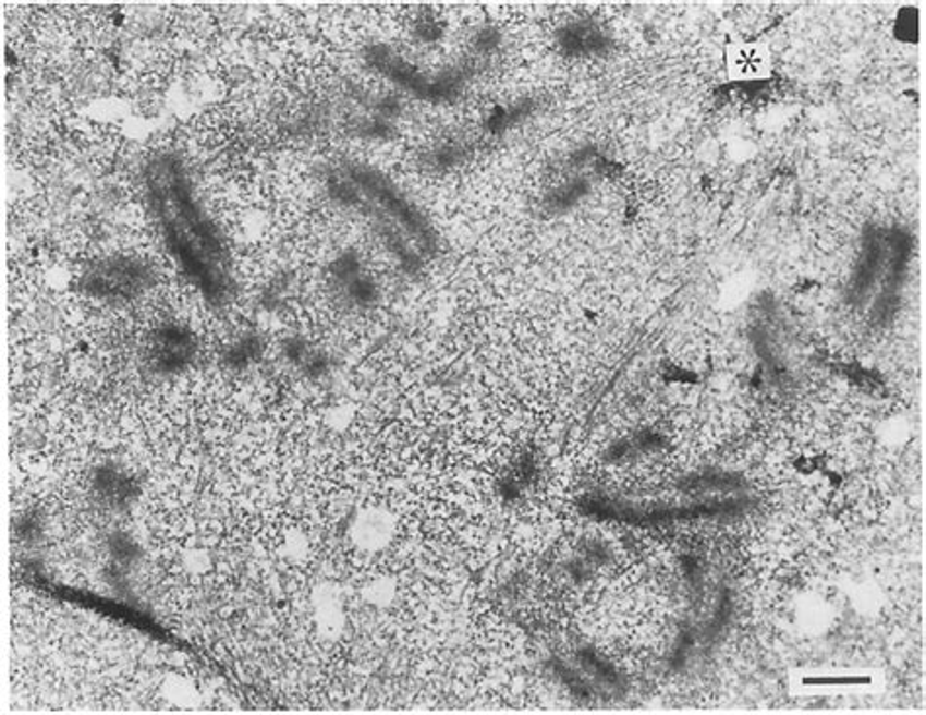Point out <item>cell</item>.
<instances>
[{"label": "cell", "instance_id": "obj_1", "mask_svg": "<svg viewBox=\"0 0 926 715\" xmlns=\"http://www.w3.org/2000/svg\"><path fill=\"white\" fill-rule=\"evenodd\" d=\"M147 196L172 260L208 302H228L233 292L223 239L196 198L188 172L174 155H162L145 172Z\"/></svg>", "mask_w": 926, "mask_h": 715}, {"label": "cell", "instance_id": "obj_2", "mask_svg": "<svg viewBox=\"0 0 926 715\" xmlns=\"http://www.w3.org/2000/svg\"><path fill=\"white\" fill-rule=\"evenodd\" d=\"M153 272L147 264L137 258H108L95 264L83 276V290L90 298L105 302H130L151 286Z\"/></svg>", "mask_w": 926, "mask_h": 715}, {"label": "cell", "instance_id": "obj_3", "mask_svg": "<svg viewBox=\"0 0 926 715\" xmlns=\"http://www.w3.org/2000/svg\"><path fill=\"white\" fill-rule=\"evenodd\" d=\"M198 340L192 330L179 323H169L155 329L147 342V364L155 374L172 376L182 374L196 360Z\"/></svg>", "mask_w": 926, "mask_h": 715}, {"label": "cell", "instance_id": "obj_4", "mask_svg": "<svg viewBox=\"0 0 926 715\" xmlns=\"http://www.w3.org/2000/svg\"><path fill=\"white\" fill-rule=\"evenodd\" d=\"M349 179L356 182L358 189L368 198L376 199V204H379L381 209H386L389 216L395 217L399 223L405 227L406 231H411V235H415L418 241H425L430 237L425 217L416 211V207L411 202H406L401 196V192L395 186H391L388 180L379 177L378 172L352 167L349 170Z\"/></svg>", "mask_w": 926, "mask_h": 715}, {"label": "cell", "instance_id": "obj_5", "mask_svg": "<svg viewBox=\"0 0 926 715\" xmlns=\"http://www.w3.org/2000/svg\"><path fill=\"white\" fill-rule=\"evenodd\" d=\"M93 487H95L98 499L112 509H125L137 497L135 480L127 471H123L122 468L112 465V463H106L95 471Z\"/></svg>", "mask_w": 926, "mask_h": 715}, {"label": "cell", "instance_id": "obj_6", "mask_svg": "<svg viewBox=\"0 0 926 715\" xmlns=\"http://www.w3.org/2000/svg\"><path fill=\"white\" fill-rule=\"evenodd\" d=\"M770 53L763 44L743 41L728 51V69L739 81H760L770 73Z\"/></svg>", "mask_w": 926, "mask_h": 715}, {"label": "cell", "instance_id": "obj_7", "mask_svg": "<svg viewBox=\"0 0 926 715\" xmlns=\"http://www.w3.org/2000/svg\"><path fill=\"white\" fill-rule=\"evenodd\" d=\"M258 354H260V340L255 337H245L226 352V364L231 369H243L251 362H255Z\"/></svg>", "mask_w": 926, "mask_h": 715}, {"label": "cell", "instance_id": "obj_8", "mask_svg": "<svg viewBox=\"0 0 926 715\" xmlns=\"http://www.w3.org/2000/svg\"><path fill=\"white\" fill-rule=\"evenodd\" d=\"M110 549H112L118 563L130 565L137 557V547H135V544H133L130 537L123 536V534H115L112 537Z\"/></svg>", "mask_w": 926, "mask_h": 715}, {"label": "cell", "instance_id": "obj_9", "mask_svg": "<svg viewBox=\"0 0 926 715\" xmlns=\"http://www.w3.org/2000/svg\"><path fill=\"white\" fill-rule=\"evenodd\" d=\"M39 528H41V524H39L38 518L32 517V514H26L16 522V532L28 542H34L36 537H39V534H41Z\"/></svg>", "mask_w": 926, "mask_h": 715}]
</instances>
